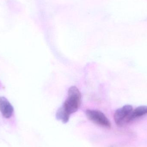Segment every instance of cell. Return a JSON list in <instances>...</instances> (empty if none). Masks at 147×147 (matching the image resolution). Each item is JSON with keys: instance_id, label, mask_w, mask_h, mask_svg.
Returning a JSON list of instances; mask_svg holds the SVG:
<instances>
[{"instance_id": "3957f363", "label": "cell", "mask_w": 147, "mask_h": 147, "mask_svg": "<svg viewBox=\"0 0 147 147\" xmlns=\"http://www.w3.org/2000/svg\"><path fill=\"white\" fill-rule=\"evenodd\" d=\"M132 105H125L116 111L114 115V120L117 125L121 126L126 123V119L133 111Z\"/></svg>"}, {"instance_id": "6da1fadb", "label": "cell", "mask_w": 147, "mask_h": 147, "mask_svg": "<svg viewBox=\"0 0 147 147\" xmlns=\"http://www.w3.org/2000/svg\"><path fill=\"white\" fill-rule=\"evenodd\" d=\"M81 96L80 92L75 86H71L68 90V96L61 108L63 110L70 116L76 112L81 104Z\"/></svg>"}, {"instance_id": "277c9868", "label": "cell", "mask_w": 147, "mask_h": 147, "mask_svg": "<svg viewBox=\"0 0 147 147\" xmlns=\"http://www.w3.org/2000/svg\"><path fill=\"white\" fill-rule=\"evenodd\" d=\"M0 111L6 118H10L14 112L13 107L8 99L3 96H0Z\"/></svg>"}, {"instance_id": "7a4b0ae2", "label": "cell", "mask_w": 147, "mask_h": 147, "mask_svg": "<svg viewBox=\"0 0 147 147\" xmlns=\"http://www.w3.org/2000/svg\"><path fill=\"white\" fill-rule=\"evenodd\" d=\"M86 115L88 119L97 125L107 128L111 127V124L108 118L103 113L99 111L87 110Z\"/></svg>"}, {"instance_id": "5b68a950", "label": "cell", "mask_w": 147, "mask_h": 147, "mask_svg": "<svg viewBox=\"0 0 147 147\" xmlns=\"http://www.w3.org/2000/svg\"><path fill=\"white\" fill-rule=\"evenodd\" d=\"M147 114V106H140L132 111L126 119V123H128L134 119Z\"/></svg>"}]
</instances>
